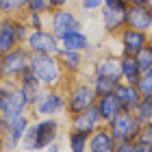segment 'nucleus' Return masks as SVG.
Instances as JSON below:
<instances>
[{"instance_id":"obj_1","label":"nucleus","mask_w":152,"mask_h":152,"mask_svg":"<svg viewBox=\"0 0 152 152\" xmlns=\"http://www.w3.org/2000/svg\"><path fill=\"white\" fill-rule=\"evenodd\" d=\"M28 67L46 89L63 85V76L65 74H63V67H61L57 54H31Z\"/></svg>"},{"instance_id":"obj_2","label":"nucleus","mask_w":152,"mask_h":152,"mask_svg":"<svg viewBox=\"0 0 152 152\" xmlns=\"http://www.w3.org/2000/svg\"><path fill=\"white\" fill-rule=\"evenodd\" d=\"M96 91L91 87V83H85V80H74L70 89L65 91V113L67 115H78L80 111L89 109L91 104H96Z\"/></svg>"},{"instance_id":"obj_3","label":"nucleus","mask_w":152,"mask_h":152,"mask_svg":"<svg viewBox=\"0 0 152 152\" xmlns=\"http://www.w3.org/2000/svg\"><path fill=\"white\" fill-rule=\"evenodd\" d=\"M31 111H33L31 117H57L65 113V89L61 87L44 89V94L31 107Z\"/></svg>"},{"instance_id":"obj_4","label":"nucleus","mask_w":152,"mask_h":152,"mask_svg":"<svg viewBox=\"0 0 152 152\" xmlns=\"http://www.w3.org/2000/svg\"><path fill=\"white\" fill-rule=\"evenodd\" d=\"M0 59H2V76L4 80H18L20 74H22L26 67L31 63V52L26 46H15L11 48L9 52L0 54Z\"/></svg>"},{"instance_id":"obj_5","label":"nucleus","mask_w":152,"mask_h":152,"mask_svg":"<svg viewBox=\"0 0 152 152\" xmlns=\"http://www.w3.org/2000/svg\"><path fill=\"white\" fill-rule=\"evenodd\" d=\"M4 83H9V91H7V98L2 102V107H0V115L4 117V122H9L22 113H28L31 104L26 100L22 87L18 85V80H4Z\"/></svg>"},{"instance_id":"obj_6","label":"nucleus","mask_w":152,"mask_h":152,"mask_svg":"<svg viewBox=\"0 0 152 152\" xmlns=\"http://www.w3.org/2000/svg\"><path fill=\"white\" fill-rule=\"evenodd\" d=\"M50 22H48V31L52 33L57 39H61L63 35L72 31H80L83 24H80V18L70 9V7H63V9H52L50 13Z\"/></svg>"},{"instance_id":"obj_7","label":"nucleus","mask_w":152,"mask_h":152,"mask_svg":"<svg viewBox=\"0 0 152 152\" xmlns=\"http://www.w3.org/2000/svg\"><path fill=\"white\" fill-rule=\"evenodd\" d=\"M109 128V133L115 141H135L137 133H139L141 124L137 122V117L130 111H120L109 124H104Z\"/></svg>"},{"instance_id":"obj_8","label":"nucleus","mask_w":152,"mask_h":152,"mask_svg":"<svg viewBox=\"0 0 152 152\" xmlns=\"http://www.w3.org/2000/svg\"><path fill=\"white\" fill-rule=\"evenodd\" d=\"M24 46L28 48L31 54H57L59 52V39L52 35L48 28H37L31 31L28 37H26Z\"/></svg>"},{"instance_id":"obj_9","label":"nucleus","mask_w":152,"mask_h":152,"mask_svg":"<svg viewBox=\"0 0 152 152\" xmlns=\"http://www.w3.org/2000/svg\"><path fill=\"white\" fill-rule=\"evenodd\" d=\"M31 126V115L22 113L13 120L4 122V133H2V150H15L22 143V137L26 133V128Z\"/></svg>"},{"instance_id":"obj_10","label":"nucleus","mask_w":152,"mask_h":152,"mask_svg":"<svg viewBox=\"0 0 152 152\" xmlns=\"http://www.w3.org/2000/svg\"><path fill=\"white\" fill-rule=\"evenodd\" d=\"M61 124L57 117H37L33 124V133H35V152H41L48 143L59 139Z\"/></svg>"},{"instance_id":"obj_11","label":"nucleus","mask_w":152,"mask_h":152,"mask_svg":"<svg viewBox=\"0 0 152 152\" xmlns=\"http://www.w3.org/2000/svg\"><path fill=\"white\" fill-rule=\"evenodd\" d=\"M117 41H120L122 54H130V57H135V54L150 41V35H148V33H143V31L124 26V28L117 33Z\"/></svg>"},{"instance_id":"obj_12","label":"nucleus","mask_w":152,"mask_h":152,"mask_svg":"<svg viewBox=\"0 0 152 152\" xmlns=\"http://www.w3.org/2000/svg\"><path fill=\"white\" fill-rule=\"evenodd\" d=\"M126 26L150 35L152 31V4H128L126 7Z\"/></svg>"},{"instance_id":"obj_13","label":"nucleus","mask_w":152,"mask_h":152,"mask_svg":"<svg viewBox=\"0 0 152 152\" xmlns=\"http://www.w3.org/2000/svg\"><path fill=\"white\" fill-rule=\"evenodd\" d=\"M100 124H102V117H100L96 104H91L85 111H80L78 115L70 117V130H76V133H83V135H91Z\"/></svg>"},{"instance_id":"obj_14","label":"nucleus","mask_w":152,"mask_h":152,"mask_svg":"<svg viewBox=\"0 0 152 152\" xmlns=\"http://www.w3.org/2000/svg\"><path fill=\"white\" fill-rule=\"evenodd\" d=\"M113 94H115L117 102H120L122 111H130V113L135 111L137 102L141 100V94H139V89H137V85H130V83H122V80L115 85Z\"/></svg>"},{"instance_id":"obj_15","label":"nucleus","mask_w":152,"mask_h":152,"mask_svg":"<svg viewBox=\"0 0 152 152\" xmlns=\"http://www.w3.org/2000/svg\"><path fill=\"white\" fill-rule=\"evenodd\" d=\"M102 26L104 33L109 35H117L124 26H126V9H111V7H102L100 9Z\"/></svg>"},{"instance_id":"obj_16","label":"nucleus","mask_w":152,"mask_h":152,"mask_svg":"<svg viewBox=\"0 0 152 152\" xmlns=\"http://www.w3.org/2000/svg\"><path fill=\"white\" fill-rule=\"evenodd\" d=\"M113 148H115V139L111 137L104 124H100L87 139V152H113Z\"/></svg>"},{"instance_id":"obj_17","label":"nucleus","mask_w":152,"mask_h":152,"mask_svg":"<svg viewBox=\"0 0 152 152\" xmlns=\"http://www.w3.org/2000/svg\"><path fill=\"white\" fill-rule=\"evenodd\" d=\"M94 74L96 76H107V78H113V80L120 83L122 80V74H120V57H115V54H104V57L96 59Z\"/></svg>"},{"instance_id":"obj_18","label":"nucleus","mask_w":152,"mask_h":152,"mask_svg":"<svg viewBox=\"0 0 152 152\" xmlns=\"http://www.w3.org/2000/svg\"><path fill=\"white\" fill-rule=\"evenodd\" d=\"M57 57H59L61 67H63V74H67V76L80 74L83 65H85V54H83V52H74V50H63V48H59Z\"/></svg>"},{"instance_id":"obj_19","label":"nucleus","mask_w":152,"mask_h":152,"mask_svg":"<svg viewBox=\"0 0 152 152\" xmlns=\"http://www.w3.org/2000/svg\"><path fill=\"white\" fill-rule=\"evenodd\" d=\"M96 107H98V113L102 117V124H109L117 113L122 111V107H120V102H117L113 91L104 94V96H98V98H96Z\"/></svg>"},{"instance_id":"obj_20","label":"nucleus","mask_w":152,"mask_h":152,"mask_svg":"<svg viewBox=\"0 0 152 152\" xmlns=\"http://www.w3.org/2000/svg\"><path fill=\"white\" fill-rule=\"evenodd\" d=\"M59 46L63 48V50H74V52L85 54L91 44H89V37L83 31H72V33H67V35H63L59 39Z\"/></svg>"},{"instance_id":"obj_21","label":"nucleus","mask_w":152,"mask_h":152,"mask_svg":"<svg viewBox=\"0 0 152 152\" xmlns=\"http://www.w3.org/2000/svg\"><path fill=\"white\" fill-rule=\"evenodd\" d=\"M15 46H18V37H15L13 18H0V54L9 52Z\"/></svg>"},{"instance_id":"obj_22","label":"nucleus","mask_w":152,"mask_h":152,"mask_svg":"<svg viewBox=\"0 0 152 152\" xmlns=\"http://www.w3.org/2000/svg\"><path fill=\"white\" fill-rule=\"evenodd\" d=\"M120 74H122V83H130V85H137L141 76V70L137 65L135 57L130 54H120Z\"/></svg>"},{"instance_id":"obj_23","label":"nucleus","mask_w":152,"mask_h":152,"mask_svg":"<svg viewBox=\"0 0 152 152\" xmlns=\"http://www.w3.org/2000/svg\"><path fill=\"white\" fill-rule=\"evenodd\" d=\"M133 115L137 117V122H139V124H148V122H152V94L141 96V100L137 102Z\"/></svg>"},{"instance_id":"obj_24","label":"nucleus","mask_w":152,"mask_h":152,"mask_svg":"<svg viewBox=\"0 0 152 152\" xmlns=\"http://www.w3.org/2000/svg\"><path fill=\"white\" fill-rule=\"evenodd\" d=\"M26 2H28V0H0V15L2 18L24 15Z\"/></svg>"},{"instance_id":"obj_25","label":"nucleus","mask_w":152,"mask_h":152,"mask_svg":"<svg viewBox=\"0 0 152 152\" xmlns=\"http://www.w3.org/2000/svg\"><path fill=\"white\" fill-rule=\"evenodd\" d=\"M87 139H89V135L70 130L67 133V150L70 152H87Z\"/></svg>"},{"instance_id":"obj_26","label":"nucleus","mask_w":152,"mask_h":152,"mask_svg":"<svg viewBox=\"0 0 152 152\" xmlns=\"http://www.w3.org/2000/svg\"><path fill=\"white\" fill-rule=\"evenodd\" d=\"M115 85H117V80H113V78H107V76H96V74H94V78H91V87H94L96 96L111 94L113 89H115Z\"/></svg>"},{"instance_id":"obj_27","label":"nucleus","mask_w":152,"mask_h":152,"mask_svg":"<svg viewBox=\"0 0 152 152\" xmlns=\"http://www.w3.org/2000/svg\"><path fill=\"white\" fill-rule=\"evenodd\" d=\"M135 61H137V65H139L141 72H146V70L152 67V44H150V41L135 54Z\"/></svg>"},{"instance_id":"obj_28","label":"nucleus","mask_w":152,"mask_h":152,"mask_svg":"<svg viewBox=\"0 0 152 152\" xmlns=\"http://www.w3.org/2000/svg\"><path fill=\"white\" fill-rule=\"evenodd\" d=\"M50 11H52L50 0H28L24 13H41V15H48Z\"/></svg>"},{"instance_id":"obj_29","label":"nucleus","mask_w":152,"mask_h":152,"mask_svg":"<svg viewBox=\"0 0 152 152\" xmlns=\"http://www.w3.org/2000/svg\"><path fill=\"white\" fill-rule=\"evenodd\" d=\"M13 24H15V37H18V44L24 46V41H26V37H28V33H31V28H28V24H26L24 15H15V18H13Z\"/></svg>"},{"instance_id":"obj_30","label":"nucleus","mask_w":152,"mask_h":152,"mask_svg":"<svg viewBox=\"0 0 152 152\" xmlns=\"http://www.w3.org/2000/svg\"><path fill=\"white\" fill-rule=\"evenodd\" d=\"M44 89H46V87L41 85V83H33V85H24V87H22V91H24V96H26V100H28L31 107L39 100V96L44 94Z\"/></svg>"},{"instance_id":"obj_31","label":"nucleus","mask_w":152,"mask_h":152,"mask_svg":"<svg viewBox=\"0 0 152 152\" xmlns=\"http://www.w3.org/2000/svg\"><path fill=\"white\" fill-rule=\"evenodd\" d=\"M137 89H139L141 96L152 94V67H150V70H146V72H141L139 80H137Z\"/></svg>"},{"instance_id":"obj_32","label":"nucleus","mask_w":152,"mask_h":152,"mask_svg":"<svg viewBox=\"0 0 152 152\" xmlns=\"http://www.w3.org/2000/svg\"><path fill=\"white\" fill-rule=\"evenodd\" d=\"M44 18H46V15H41V13H24V20H26V24H28V28H31V31L46 28Z\"/></svg>"},{"instance_id":"obj_33","label":"nucleus","mask_w":152,"mask_h":152,"mask_svg":"<svg viewBox=\"0 0 152 152\" xmlns=\"http://www.w3.org/2000/svg\"><path fill=\"white\" fill-rule=\"evenodd\" d=\"M135 141L143 143V146H150V143H152V122L141 124V126H139V133H137V137H135Z\"/></svg>"},{"instance_id":"obj_34","label":"nucleus","mask_w":152,"mask_h":152,"mask_svg":"<svg viewBox=\"0 0 152 152\" xmlns=\"http://www.w3.org/2000/svg\"><path fill=\"white\" fill-rule=\"evenodd\" d=\"M80 2V9L87 11V13H94V11H100L102 4H104V0H78Z\"/></svg>"},{"instance_id":"obj_35","label":"nucleus","mask_w":152,"mask_h":152,"mask_svg":"<svg viewBox=\"0 0 152 152\" xmlns=\"http://www.w3.org/2000/svg\"><path fill=\"white\" fill-rule=\"evenodd\" d=\"M133 148H135V141H115L113 152H133Z\"/></svg>"},{"instance_id":"obj_36","label":"nucleus","mask_w":152,"mask_h":152,"mask_svg":"<svg viewBox=\"0 0 152 152\" xmlns=\"http://www.w3.org/2000/svg\"><path fill=\"white\" fill-rule=\"evenodd\" d=\"M7 91H9V83H0V107H2V102H4V98H7Z\"/></svg>"},{"instance_id":"obj_37","label":"nucleus","mask_w":152,"mask_h":152,"mask_svg":"<svg viewBox=\"0 0 152 152\" xmlns=\"http://www.w3.org/2000/svg\"><path fill=\"white\" fill-rule=\"evenodd\" d=\"M72 0H50V4H52V9H63V7H70Z\"/></svg>"},{"instance_id":"obj_38","label":"nucleus","mask_w":152,"mask_h":152,"mask_svg":"<svg viewBox=\"0 0 152 152\" xmlns=\"http://www.w3.org/2000/svg\"><path fill=\"white\" fill-rule=\"evenodd\" d=\"M44 150H46V152H61V148H59V139H57V141H52V143H48Z\"/></svg>"},{"instance_id":"obj_39","label":"nucleus","mask_w":152,"mask_h":152,"mask_svg":"<svg viewBox=\"0 0 152 152\" xmlns=\"http://www.w3.org/2000/svg\"><path fill=\"white\" fill-rule=\"evenodd\" d=\"M133 152H148V146H143V143L135 141V148H133Z\"/></svg>"},{"instance_id":"obj_40","label":"nucleus","mask_w":152,"mask_h":152,"mask_svg":"<svg viewBox=\"0 0 152 152\" xmlns=\"http://www.w3.org/2000/svg\"><path fill=\"white\" fill-rule=\"evenodd\" d=\"M128 4H152V0H128Z\"/></svg>"},{"instance_id":"obj_41","label":"nucleus","mask_w":152,"mask_h":152,"mask_svg":"<svg viewBox=\"0 0 152 152\" xmlns=\"http://www.w3.org/2000/svg\"><path fill=\"white\" fill-rule=\"evenodd\" d=\"M2 133H4V117L0 115V135H2Z\"/></svg>"},{"instance_id":"obj_42","label":"nucleus","mask_w":152,"mask_h":152,"mask_svg":"<svg viewBox=\"0 0 152 152\" xmlns=\"http://www.w3.org/2000/svg\"><path fill=\"white\" fill-rule=\"evenodd\" d=\"M4 80V76H2V59H0V83Z\"/></svg>"},{"instance_id":"obj_43","label":"nucleus","mask_w":152,"mask_h":152,"mask_svg":"<svg viewBox=\"0 0 152 152\" xmlns=\"http://www.w3.org/2000/svg\"><path fill=\"white\" fill-rule=\"evenodd\" d=\"M7 152H24L22 148H15V150H7Z\"/></svg>"},{"instance_id":"obj_44","label":"nucleus","mask_w":152,"mask_h":152,"mask_svg":"<svg viewBox=\"0 0 152 152\" xmlns=\"http://www.w3.org/2000/svg\"><path fill=\"white\" fill-rule=\"evenodd\" d=\"M0 148H2V135H0Z\"/></svg>"},{"instance_id":"obj_45","label":"nucleus","mask_w":152,"mask_h":152,"mask_svg":"<svg viewBox=\"0 0 152 152\" xmlns=\"http://www.w3.org/2000/svg\"><path fill=\"white\" fill-rule=\"evenodd\" d=\"M148 152H152V143H150V146H148Z\"/></svg>"},{"instance_id":"obj_46","label":"nucleus","mask_w":152,"mask_h":152,"mask_svg":"<svg viewBox=\"0 0 152 152\" xmlns=\"http://www.w3.org/2000/svg\"><path fill=\"white\" fill-rule=\"evenodd\" d=\"M150 44H152V31H150Z\"/></svg>"},{"instance_id":"obj_47","label":"nucleus","mask_w":152,"mask_h":152,"mask_svg":"<svg viewBox=\"0 0 152 152\" xmlns=\"http://www.w3.org/2000/svg\"><path fill=\"white\" fill-rule=\"evenodd\" d=\"M0 152H7V150H2V148H0Z\"/></svg>"},{"instance_id":"obj_48","label":"nucleus","mask_w":152,"mask_h":152,"mask_svg":"<svg viewBox=\"0 0 152 152\" xmlns=\"http://www.w3.org/2000/svg\"><path fill=\"white\" fill-rule=\"evenodd\" d=\"M122 2H128V0H122Z\"/></svg>"},{"instance_id":"obj_49","label":"nucleus","mask_w":152,"mask_h":152,"mask_svg":"<svg viewBox=\"0 0 152 152\" xmlns=\"http://www.w3.org/2000/svg\"><path fill=\"white\" fill-rule=\"evenodd\" d=\"M0 18H2V15H0Z\"/></svg>"}]
</instances>
